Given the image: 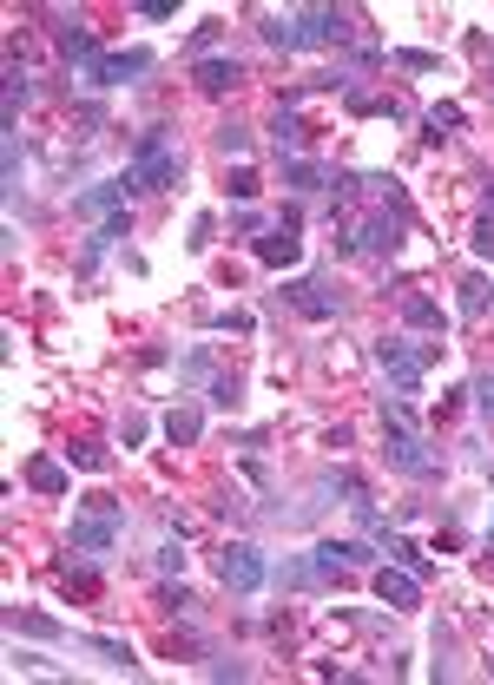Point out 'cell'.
<instances>
[{
	"instance_id": "26",
	"label": "cell",
	"mask_w": 494,
	"mask_h": 685,
	"mask_svg": "<svg viewBox=\"0 0 494 685\" xmlns=\"http://www.w3.org/2000/svg\"><path fill=\"white\" fill-rule=\"evenodd\" d=\"M198 429H205V415H198V409H172V415H165V435H172V442H198Z\"/></svg>"
},
{
	"instance_id": "32",
	"label": "cell",
	"mask_w": 494,
	"mask_h": 685,
	"mask_svg": "<svg viewBox=\"0 0 494 685\" xmlns=\"http://www.w3.org/2000/svg\"><path fill=\"white\" fill-rule=\"evenodd\" d=\"M231 198H238V205H251V198H257V172H251V165L231 172Z\"/></svg>"
},
{
	"instance_id": "37",
	"label": "cell",
	"mask_w": 494,
	"mask_h": 685,
	"mask_svg": "<svg viewBox=\"0 0 494 685\" xmlns=\"http://www.w3.org/2000/svg\"><path fill=\"white\" fill-rule=\"evenodd\" d=\"M211 47H218V20H205V27L192 33V53H198V60H211Z\"/></svg>"
},
{
	"instance_id": "33",
	"label": "cell",
	"mask_w": 494,
	"mask_h": 685,
	"mask_svg": "<svg viewBox=\"0 0 494 685\" xmlns=\"http://www.w3.org/2000/svg\"><path fill=\"white\" fill-rule=\"evenodd\" d=\"M468 244H475V257H494V218H475V231H468Z\"/></svg>"
},
{
	"instance_id": "3",
	"label": "cell",
	"mask_w": 494,
	"mask_h": 685,
	"mask_svg": "<svg viewBox=\"0 0 494 685\" xmlns=\"http://www.w3.org/2000/svg\"><path fill=\"white\" fill-rule=\"evenodd\" d=\"M402 238H409V198H402V192L383 198V205L350 231V244H356V251H369V257H396Z\"/></svg>"
},
{
	"instance_id": "2",
	"label": "cell",
	"mask_w": 494,
	"mask_h": 685,
	"mask_svg": "<svg viewBox=\"0 0 494 685\" xmlns=\"http://www.w3.org/2000/svg\"><path fill=\"white\" fill-rule=\"evenodd\" d=\"M435 356H442V343H376V363H383V376H389V396H402V402H415L422 396V376L435 369Z\"/></svg>"
},
{
	"instance_id": "35",
	"label": "cell",
	"mask_w": 494,
	"mask_h": 685,
	"mask_svg": "<svg viewBox=\"0 0 494 685\" xmlns=\"http://www.w3.org/2000/svg\"><path fill=\"white\" fill-rule=\"evenodd\" d=\"M396 66H409V73H435V53H415V47H402V53H389Z\"/></svg>"
},
{
	"instance_id": "28",
	"label": "cell",
	"mask_w": 494,
	"mask_h": 685,
	"mask_svg": "<svg viewBox=\"0 0 494 685\" xmlns=\"http://www.w3.org/2000/svg\"><path fill=\"white\" fill-rule=\"evenodd\" d=\"M218 152L224 159H244L251 152V126H218Z\"/></svg>"
},
{
	"instance_id": "1",
	"label": "cell",
	"mask_w": 494,
	"mask_h": 685,
	"mask_svg": "<svg viewBox=\"0 0 494 685\" xmlns=\"http://www.w3.org/2000/svg\"><path fill=\"white\" fill-rule=\"evenodd\" d=\"M178 172H185V152H178L172 126H145L132 139V159H126V185L132 192H172Z\"/></svg>"
},
{
	"instance_id": "36",
	"label": "cell",
	"mask_w": 494,
	"mask_h": 685,
	"mask_svg": "<svg viewBox=\"0 0 494 685\" xmlns=\"http://www.w3.org/2000/svg\"><path fill=\"white\" fill-rule=\"evenodd\" d=\"M86 514H106V521H126V508H119L112 494H86Z\"/></svg>"
},
{
	"instance_id": "8",
	"label": "cell",
	"mask_w": 494,
	"mask_h": 685,
	"mask_svg": "<svg viewBox=\"0 0 494 685\" xmlns=\"http://www.w3.org/2000/svg\"><path fill=\"white\" fill-rule=\"evenodd\" d=\"M119 527L126 521H106V514H73V534H66V547H80V554H93V560H106L112 547H119Z\"/></svg>"
},
{
	"instance_id": "42",
	"label": "cell",
	"mask_w": 494,
	"mask_h": 685,
	"mask_svg": "<svg viewBox=\"0 0 494 685\" xmlns=\"http://www.w3.org/2000/svg\"><path fill=\"white\" fill-rule=\"evenodd\" d=\"M211 330H251V317L244 310H224V317H211Z\"/></svg>"
},
{
	"instance_id": "10",
	"label": "cell",
	"mask_w": 494,
	"mask_h": 685,
	"mask_svg": "<svg viewBox=\"0 0 494 685\" xmlns=\"http://www.w3.org/2000/svg\"><path fill=\"white\" fill-rule=\"evenodd\" d=\"M132 238V211H112V218H99V231L80 244V277H93L99 271V257L112 251V244H126Z\"/></svg>"
},
{
	"instance_id": "4",
	"label": "cell",
	"mask_w": 494,
	"mask_h": 685,
	"mask_svg": "<svg viewBox=\"0 0 494 685\" xmlns=\"http://www.w3.org/2000/svg\"><path fill=\"white\" fill-rule=\"evenodd\" d=\"M356 33V20L343 7H297V53H317V47H343Z\"/></svg>"
},
{
	"instance_id": "31",
	"label": "cell",
	"mask_w": 494,
	"mask_h": 685,
	"mask_svg": "<svg viewBox=\"0 0 494 685\" xmlns=\"http://www.w3.org/2000/svg\"><path fill=\"white\" fill-rule=\"evenodd\" d=\"M178 376H185V383H198V376H218V369H211V350H192L185 363H178Z\"/></svg>"
},
{
	"instance_id": "7",
	"label": "cell",
	"mask_w": 494,
	"mask_h": 685,
	"mask_svg": "<svg viewBox=\"0 0 494 685\" xmlns=\"http://www.w3.org/2000/svg\"><path fill=\"white\" fill-rule=\"evenodd\" d=\"M152 66H159V60H152L145 47H132V53H99V60L86 66V86H106V93H112V86H132L139 73H152Z\"/></svg>"
},
{
	"instance_id": "43",
	"label": "cell",
	"mask_w": 494,
	"mask_h": 685,
	"mask_svg": "<svg viewBox=\"0 0 494 685\" xmlns=\"http://www.w3.org/2000/svg\"><path fill=\"white\" fill-rule=\"evenodd\" d=\"M481 205L494 211V172H481Z\"/></svg>"
},
{
	"instance_id": "18",
	"label": "cell",
	"mask_w": 494,
	"mask_h": 685,
	"mask_svg": "<svg viewBox=\"0 0 494 685\" xmlns=\"http://www.w3.org/2000/svg\"><path fill=\"white\" fill-rule=\"evenodd\" d=\"M53 40H60V53H66V60H86V66L99 60V40L80 27V20H60V27H53Z\"/></svg>"
},
{
	"instance_id": "44",
	"label": "cell",
	"mask_w": 494,
	"mask_h": 685,
	"mask_svg": "<svg viewBox=\"0 0 494 685\" xmlns=\"http://www.w3.org/2000/svg\"><path fill=\"white\" fill-rule=\"evenodd\" d=\"M488 60H494V47H488Z\"/></svg>"
},
{
	"instance_id": "38",
	"label": "cell",
	"mask_w": 494,
	"mask_h": 685,
	"mask_svg": "<svg viewBox=\"0 0 494 685\" xmlns=\"http://www.w3.org/2000/svg\"><path fill=\"white\" fill-rule=\"evenodd\" d=\"M475 409H481V422H494V376L475 383Z\"/></svg>"
},
{
	"instance_id": "14",
	"label": "cell",
	"mask_w": 494,
	"mask_h": 685,
	"mask_svg": "<svg viewBox=\"0 0 494 685\" xmlns=\"http://www.w3.org/2000/svg\"><path fill=\"white\" fill-rule=\"evenodd\" d=\"M488 303H494L488 271H468L462 284H455V310H462V323H481V317H488Z\"/></svg>"
},
{
	"instance_id": "20",
	"label": "cell",
	"mask_w": 494,
	"mask_h": 685,
	"mask_svg": "<svg viewBox=\"0 0 494 685\" xmlns=\"http://www.w3.org/2000/svg\"><path fill=\"white\" fill-rule=\"evenodd\" d=\"M284 185L290 192H323V185H336V178L323 172L317 159H284Z\"/></svg>"
},
{
	"instance_id": "12",
	"label": "cell",
	"mask_w": 494,
	"mask_h": 685,
	"mask_svg": "<svg viewBox=\"0 0 494 685\" xmlns=\"http://www.w3.org/2000/svg\"><path fill=\"white\" fill-rule=\"evenodd\" d=\"M284 297L297 303L303 317H336L343 310V290H330L323 277H297V284H284Z\"/></svg>"
},
{
	"instance_id": "6",
	"label": "cell",
	"mask_w": 494,
	"mask_h": 685,
	"mask_svg": "<svg viewBox=\"0 0 494 685\" xmlns=\"http://www.w3.org/2000/svg\"><path fill=\"white\" fill-rule=\"evenodd\" d=\"M383 462L396 468V475H415V481L442 475V455H435L422 435H389V442H383Z\"/></svg>"
},
{
	"instance_id": "9",
	"label": "cell",
	"mask_w": 494,
	"mask_h": 685,
	"mask_svg": "<svg viewBox=\"0 0 494 685\" xmlns=\"http://www.w3.org/2000/svg\"><path fill=\"white\" fill-rule=\"evenodd\" d=\"M369 587H376V600H383L389 613H415V606H422V580H415L409 567H376Z\"/></svg>"
},
{
	"instance_id": "13",
	"label": "cell",
	"mask_w": 494,
	"mask_h": 685,
	"mask_svg": "<svg viewBox=\"0 0 494 685\" xmlns=\"http://www.w3.org/2000/svg\"><path fill=\"white\" fill-rule=\"evenodd\" d=\"M126 198H132V185H126V172H119V178H99V185H86L73 205H80L86 218H112V211H126Z\"/></svg>"
},
{
	"instance_id": "39",
	"label": "cell",
	"mask_w": 494,
	"mask_h": 685,
	"mask_svg": "<svg viewBox=\"0 0 494 685\" xmlns=\"http://www.w3.org/2000/svg\"><path fill=\"white\" fill-rule=\"evenodd\" d=\"M145 435H152V422H145V415H126V448H139Z\"/></svg>"
},
{
	"instance_id": "27",
	"label": "cell",
	"mask_w": 494,
	"mask_h": 685,
	"mask_svg": "<svg viewBox=\"0 0 494 685\" xmlns=\"http://www.w3.org/2000/svg\"><path fill=\"white\" fill-rule=\"evenodd\" d=\"M422 126H429V139H448V132H462V106H429Z\"/></svg>"
},
{
	"instance_id": "17",
	"label": "cell",
	"mask_w": 494,
	"mask_h": 685,
	"mask_svg": "<svg viewBox=\"0 0 494 685\" xmlns=\"http://www.w3.org/2000/svg\"><path fill=\"white\" fill-rule=\"evenodd\" d=\"M271 145H277V159H297V145H303V119H297V106H277L271 112Z\"/></svg>"
},
{
	"instance_id": "29",
	"label": "cell",
	"mask_w": 494,
	"mask_h": 685,
	"mask_svg": "<svg viewBox=\"0 0 494 685\" xmlns=\"http://www.w3.org/2000/svg\"><path fill=\"white\" fill-rule=\"evenodd\" d=\"M211 409H238V376H211Z\"/></svg>"
},
{
	"instance_id": "21",
	"label": "cell",
	"mask_w": 494,
	"mask_h": 685,
	"mask_svg": "<svg viewBox=\"0 0 494 685\" xmlns=\"http://www.w3.org/2000/svg\"><path fill=\"white\" fill-rule=\"evenodd\" d=\"M402 323H409V330H442V303L435 297H402Z\"/></svg>"
},
{
	"instance_id": "11",
	"label": "cell",
	"mask_w": 494,
	"mask_h": 685,
	"mask_svg": "<svg viewBox=\"0 0 494 685\" xmlns=\"http://www.w3.org/2000/svg\"><path fill=\"white\" fill-rule=\"evenodd\" d=\"M192 80H198V93L224 99V93H238V86H244V66L231 60V53H211V60H198V66H192Z\"/></svg>"
},
{
	"instance_id": "5",
	"label": "cell",
	"mask_w": 494,
	"mask_h": 685,
	"mask_svg": "<svg viewBox=\"0 0 494 685\" xmlns=\"http://www.w3.org/2000/svg\"><path fill=\"white\" fill-rule=\"evenodd\" d=\"M218 580L231 593H257L264 580H271V560L257 554L251 541H231V547H218Z\"/></svg>"
},
{
	"instance_id": "22",
	"label": "cell",
	"mask_w": 494,
	"mask_h": 685,
	"mask_svg": "<svg viewBox=\"0 0 494 685\" xmlns=\"http://www.w3.org/2000/svg\"><path fill=\"white\" fill-rule=\"evenodd\" d=\"M73 646H86V653H99L106 666H132V646L126 639H99V633H73Z\"/></svg>"
},
{
	"instance_id": "23",
	"label": "cell",
	"mask_w": 494,
	"mask_h": 685,
	"mask_svg": "<svg viewBox=\"0 0 494 685\" xmlns=\"http://www.w3.org/2000/svg\"><path fill=\"white\" fill-rule=\"evenodd\" d=\"M264 47L297 53V14H264Z\"/></svg>"
},
{
	"instance_id": "16",
	"label": "cell",
	"mask_w": 494,
	"mask_h": 685,
	"mask_svg": "<svg viewBox=\"0 0 494 685\" xmlns=\"http://www.w3.org/2000/svg\"><path fill=\"white\" fill-rule=\"evenodd\" d=\"M7 633H27V639H47V646H60V639H73L60 620H47V613H20V606H7Z\"/></svg>"
},
{
	"instance_id": "15",
	"label": "cell",
	"mask_w": 494,
	"mask_h": 685,
	"mask_svg": "<svg viewBox=\"0 0 494 685\" xmlns=\"http://www.w3.org/2000/svg\"><path fill=\"white\" fill-rule=\"evenodd\" d=\"M297 257H303V238L290 231V224H277L271 238H257V264H271V271H290Z\"/></svg>"
},
{
	"instance_id": "19",
	"label": "cell",
	"mask_w": 494,
	"mask_h": 685,
	"mask_svg": "<svg viewBox=\"0 0 494 685\" xmlns=\"http://www.w3.org/2000/svg\"><path fill=\"white\" fill-rule=\"evenodd\" d=\"M27 488L33 494H66L73 481H66V468L53 462V455H33V462H27Z\"/></svg>"
},
{
	"instance_id": "41",
	"label": "cell",
	"mask_w": 494,
	"mask_h": 685,
	"mask_svg": "<svg viewBox=\"0 0 494 685\" xmlns=\"http://www.w3.org/2000/svg\"><path fill=\"white\" fill-rule=\"evenodd\" d=\"M139 14H145V20H172L178 7H172V0H139Z\"/></svg>"
},
{
	"instance_id": "24",
	"label": "cell",
	"mask_w": 494,
	"mask_h": 685,
	"mask_svg": "<svg viewBox=\"0 0 494 685\" xmlns=\"http://www.w3.org/2000/svg\"><path fill=\"white\" fill-rule=\"evenodd\" d=\"M27 99H33V73H27V66H7V126L20 119V106H27Z\"/></svg>"
},
{
	"instance_id": "40",
	"label": "cell",
	"mask_w": 494,
	"mask_h": 685,
	"mask_svg": "<svg viewBox=\"0 0 494 685\" xmlns=\"http://www.w3.org/2000/svg\"><path fill=\"white\" fill-rule=\"evenodd\" d=\"M159 606H172V613H185V606H192V593H185V587H159Z\"/></svg>"
},
{
	"instance_id": "34",
	"label": "cell",
	"mask_w": 494,
	"mask_h": 685,
	"mask_svg": "<svg viewBox=\"0 0 494 685\" xmlns=\"http://www.w3.org/2000/svg\"><path fill=\"white\" fill-rule=\"evenodd\" d=\"M7 192H20V132L7 126Z\"/></svg>"
},
{
	"instance_id": "30",
	"label": "cell",
	"mask_w": 494,
	"mask_h": 685,
	"mask_svg": "<svg viewBox=\"0 0 494 685\" xmlns=\"http://www.w3.org/2000/svg\"><path fill=\"white\" fill-rule=\"evenodd\" d=\"M159 574H185V541H159Z\"/></svg>"
},
{
	"instance_id": "25",
	"label": "cell",
	"mask_w": 494,
	"mask_h": 685,
	"mask_svg": "<svg viewBox=\"0 0 494 685\" xmlns=\"http://www.w3.org/2000/svg\"><path fill=\"white\" fill-rule=\"evenodd\" d=\"M106 462H112V455H106L99 442H73V448H66V468H86V475H106Z\"/></svg>"
}]
</instances>
